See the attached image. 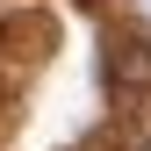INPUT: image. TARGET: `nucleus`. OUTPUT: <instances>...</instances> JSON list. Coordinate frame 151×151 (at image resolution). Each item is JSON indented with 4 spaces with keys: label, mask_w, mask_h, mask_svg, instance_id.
Listing matches in <instances>:
<instances>
[{
    "label": "nucleus",
    "mask_w": 151,
    "mask_h": 151,
    "mask_svg": "<svg viewBox=\"0 0 151 151\" xmlns=\"http://www.w3.org/2000/svg\"><path fill=\"white\" fill-rule=\"evenodd\" d=\"M108 79H115V93H151V43L122 36L108 50Z\"/></svg>",
    "instance_id": "1"
}]
</instances>
